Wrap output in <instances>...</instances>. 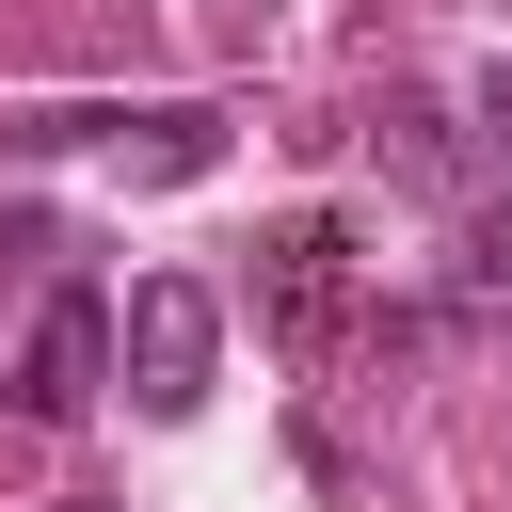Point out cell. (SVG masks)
<instances>
[{
    "mask_svg": "<svg viewBox=\"0 0 512 512\" xmlns=\"http://www.w3.org/2000/svg\"><path fill=\"white\" fill-rule=\"evenodd\" d=\"M64 512H112V496H64Z\"/></svg>",
    "mask_w": 512,
    "mask_h": 512,
    "instance_id": "8",
    "label": "cell"
},
{
    "mask_svg": "<svg viewBox=\"0 0 512 512\" xmlns=\"http://www.w3.org/2000/svg\"><path fill=\"white\" fill-rule=\"evenodd\" d=\"M480 128H496V160H512V64H496V80H480Z\"/></svg>",
    "mask_w": 512,
    "mask_h": 512,
    "instance_id": "7",
    "label": "cell"
},
{
    "mask_svg": "<svg viewBox=\"0 0 512 512\" xmlns=\"http://www.w3.org/2000/svg\"><path fill=\"white\" fill-rule=\"evenodd\" d=\"M96 384H112V304H96V288H48L32 352H16V416L64 432V416H96Z\"/></svg>",
    "mask_w": 512,
    "mask_h": 512,
    "instance_id": "3",
    "label": "cell"
},
{
    "mask_svg": "<svg viewBox=\"0 0 512 512\" xmlns=\"http://www.w3.org/2000/svg\"><path fill=\"white\" fill-rule=\"evenodd\" d=\"M384 144H400V176H432V192L464 176V144H448V112H384Z\"/></svg>",
    "mask_w": 512,
    "mask_h": 512,
    "instance_id": "5",
    "label": "cell"
},
{
    "mask_svg": "<svg viewBox=\"0 0 512 512\" xmlns=\"http://www.w3.org/2000/svg\"><path fill=\"white\" fill-rule=\"evenodd\" d=\"M224 16H256V0H224Z\"/></svg>",
    "mask_w": 512,
    "mask_h": 512,
    "instance_id": "9",
    "label": "cell"
},
{
    "mask_svg": "<svg viewBox=\"0 0 512 512\" xmlns=\"http://www.w3.org/2000/svg\"><path fill=\"white\" fill-rule=\"evenodd\" d=\"M208 160H224V112H208V96H176V112H112V176L176 192V176H208Z\"/></svg>",
    "mask_w": 512,
    "mask_h": 512,
    "instance_id": "4",
    "label": "cell"
},
{
    "mask_svg": "<svg viewBox=\"0 0 512 512\" xmlns=\"http://www.w3.org/2000/svg\"><path fill=\"white\" fill-rule=\"evenodd\" d=\"M352 304H368L352 224H336V208H288V224L256 240V320H272L288 352H336V336H352Z\"/></svg>",
    "mask_w": 512,
    "mask_h": 512,
    "instance_id": "1",
    "label": "cell"
},
{
    "mask_svg": "<svg viewBox=\"0 0 512 512\" xmlns=\"http://www.w3.org/2000/svg\"><path fill=\"white\" fill-rule=\"evenodd\" d=\"M0 256H48V208H16V192H0Z\"/></svg>",
    "mask_w": 512,
    "mask_h": 512,
    "instance_id": "6",
    "label": "cell"
},
{
    "mask_svg": "<svg viewBox=\"0 0 512 512\" xmlns=\"http://www.w3.org/2000/svg\"><path fill=\"white\" fill-rule=\"evenodd\" d=\"M112 368H128V400H144V416H192V400H208V368H224V304H208V272H144V288H128V320H112Z\"/></svg>",
    "mask_w": 512,
    "mask_h": 512,
    "instance_id": "2",
    "label": "cell"
}]
</instances>
